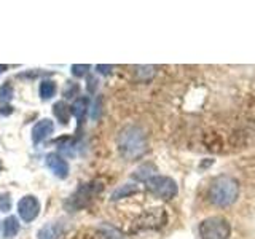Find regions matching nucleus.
<instances>
[{"instance_id": "7ed1b4c3", "label": "nucleus", "mask_w": 255, "mask_h": 239, "mask_svg": "<svg viewBox=\"0 0 255 239\" xmlns=\"http://www.w3.org/2000/svg\"><path fill=\"white\" fill-rule=\"evenodd\" d=\"M201 239H228L231 233V227L225 217H214L204 219L198 227Z\"/></svg>"}, {"instance_id": "cd10ccee", "label": "nucleus", "mask_w": 255, "mask_h": 239, "mask_svg": "<svg viewBox=\"0 0 255 239\" xmlns=\"http://www.w3.org/2000/svg\"><path fill=\"white\" fill-rule=\"evenodd\" d=\"M2 167H3V166H2V163H0V171H2Z\"/></svg>"}, {"instance_id": "5701e85b", "label": "nucleus", "mask_w": 255, "mask_h": 239, "mask_svg": "<svg viewBox=\"0 0 255 239\" xmlns=\"http://www.w3.org/2000/svg\"><path fill=\"white\" fill-rule=\"evenodd\" d=\"M101 104H102V99L101 98H98L96 99V102H94V106H93V112H91V117L96 120V118H99V115H101Z\"/></svg>"}, {"instance_id": "f257e3e1", "label": "nucleus", "mask_w": 255, "mask_h": 239, "mask_svg": "<svg viewBox=\"0 0 255 239\" xmlns=\"http://www.w3.org/2000/svg\"><path fill=\"white\" fill-rule=\"evenodd\" d=\"M147 134L137 124H128L118 132L117 147L118 153L126 161H134L145 155L147 151Z\"/></svg>"}, {"instance_id": "ddd939ff", "label": "nucleus", "mask_w": 255, "mask_h": 239, "mask_svg": "<svg viewBox=\"0 0 255 239\" xmlns=\"http://www.w3.org/2000/svg\"><path fill=\"white\" fill-rule=\"evenodd\" d=\"M139 191V187L134 185V183H125V185L118 187L114 193H112L110 199L112 201H118V199H123V198H129L132 195H135Z\"/></svg>"}, {"instance_id": "9b49d317", "label": "nucleus", "mask_w": 255, "mask_h": 239, "mask_svg": "<svg viewBox=\"0 0 255 239\" xmlns=\"http://www.w3.org/2000/svg\"><path fill=\"white\" fill-rule=\"evenodd\" d=\"M53 115L61 124H69L70 121V109L67 107V104L64 101H58L53 106Z\"/></svg>"}, {"instance_id": "f03ea898", "label": "nucleus", "mask_w": 255, "mask_h": 239, "mask_svg": "<svg viewBox=\"0 0 255 239\" xmlns=\"http://www.w3.org/2000/svg\"><path fill=\"white\" fill-rule=\"evenodd\" d=\"M209 201L217 207H230L239 198V182L231 175H217L207 190Z\"/></svg>"}, {"instance_id": "0eeeda50", "label": "nucleus", "mask_w": 255, "mask_h": 239, "mask_svg": "<svg viewBox=\"0 0 255 239\" xmlns=\"http://www.w3.org/2000/svg\"><path fill=\"white\" fill-rule=\"evenodd\" d=\"M18 214L24 222H32L37 219V215L40 214V203L34 195H27L21 198V201L18 203Z\"/></svg>"}, {"instance_id": "4468645a", "label": "nucleus", "mask_w": 255, "mask_h": 239, "mask_svg": "<svg viewBox=\"0 0 255 239\" xmlns=\"http://www.w3.org/2000/svg\"><path fill=\"white\" fill-rule=\"evenodd\" d=\"M156 74V67L155 66H137L134 69V77L137 82L140 83H147Z\"/></svg>"}, {"instance_id": "39448f33", "label": "nucleus", "mask_w": 255, "mask_h": 239, "mask_svg": "<svg viewBox=\"0 0 255 239\" xmlns=\"http://www.w3.org/2000/svg\"><path fill=\"white\" fill-rule=\"evenodd\" d=\"M147 190L156 198H161L164 201H169L179 193V187L174 179L166 175H153L147 180Z\"/></svg>"}, {"instance_id": "6e6552de", "label": "nucleus", "mask_w": 255, "mask_h": 239, "mask_svg": "<svg viewBox=\"0 0 255 239\" xmlns=\"http://www.w3.org/2000/svg\"><path fill=\"white\" fill-rule=\"evenodd\" d=\"M46 166L56 177L59 179H66L69 175V164L62 156H59L58 153H50L46 156Z\"/></svg>"}, {"instance_id": "423d86ee", "label": "nucleus", "mask_w": 255, "mask_h": 239, "mask_svg": "<svg viewBox=\"0 0 255 239\" xmlns=\"http://www.w3.org/2000/svg\"><path fill=\"white\" fill-rule=\"evenodd\" d=\"M167 217L164 209H148L143 214H140L137 219L134 220L132 231H140V230H158L166 223Z\"/></svg>"}, {"instance_id": "b1692460", "label": "nucleus", "mask_w": 255, "mask_h": 239, "mask_svg": "<svg viewBox=\"0 0 255 239\" xmlns=\"http://www.w3.org/2000/svg\"><path fill=\"white\" fill-rule=\"evenodd\" d=\"M96 88H98V80H96L94 77H88V91L94 93Z\"/></svg>"}, {"instance_id": "2eb2a0df", "label": "nucleus", "mask_w": 255, "mask_h": 239, "mask_svg": "<svg viewBox=\"0 0 255 239\" xmlns=\"http://www.w3.org/2000/svg\"><path fill=\"white\" fill-rule=\"evenodd\" d=\"M19 222H18V219L16 217H6L5 220H3V238L5 239H11V238H14L16 235L19 233Z\"/></svg>"}, {"instance_id": "dca6fc26", "label": "nucleus", "mask_w": 255, "mask_h": 239, "mask_svg": "<svg viewBox=\"0 0 255 239\" xmlns=\"http://www.w3.org/2000/svg\"><path fill=\"white\" fill-rule=\"evenodd\" d=\"M153 172H156V167L153 164H143L134 171L132 177L135 180H145L147 182L150 177H153Z\"/></svg>"}, {"instance_id": "aec40b11", "label": "nucleus", "mask_w": 255, "mask_h": 239, "mask_svg": "<svg viewBox=\"0 0 255 239\" xmlns=\"http://www.w3.org/2000/svg\"><path fill=\"white\" fill-rule=\"evenodd\" d=\"M78 90H80V86L74 82H67L66 86H64V96H66L67 99L70 98H74V96L78 94Z\"/></svg>"}, {"instance_id": "1a4fd4ad", "label": "nucleus", "mask_w": 255, "mask_h": 239, "mask_svg": "<svg viewBox=\"0 0 255 239\" xmlns=\"http://www.w3.org/2000/svg\"><path fill=\"white\" fill-rule=\"evenodd\" d=\"M53 131H54V124L51 120H48V118L40 120V121L32 127V140H34V143L43 142L50 137Z\"/></svg>"}, {"instance_id": "a211bd4d", "label": "nucleus", "mask_w": 255, "mask_h": 239, "mask_svg": "<svg viewBox=\"0 0 255 239\" xmlns=\"http://www.w3.org/2000/svg\"><path fill=\"white\" fill-rule=\"evenodd\" d=\"M99 231H101V236L104 239H125L122 231L117 230L115 227H112V225H101Z\"/></svg>"}, {"instance_id": "4be33fe9", "label": "nucleus", "mask_w": 255, "mask_h": 239, "mask_svg": "<svg viewBox=\"0 0 255 239\" xmlns=\"http://www.w3.org/2000/svg\"><path fill=\"white\" fill-rule=\"evenodd\" d=\"M88 70H90V66H78V64L72 66V74L75 77H85L88 74Z\"/></svg>"}, {"instance_id": "393cba45", "label": "nucleus", "mask_w": 255, "mask_h": 239, "mask_svg": "<svg viewBox=\"0 0 255 239\" xmlns=\"http://www.w3.org/2000/svg\"><path fill=\"white\" fill-rule=\"evenodd\" d=\"M112 69H114L112 66H101V64H99V66H96V70H98L99 74H104V75H109L112 72Z\"/></svg>"}, {"instance_id": "6ab92c4d", "label": "nucleus", "mask_w": 255, "mask_h": 239, "mask_svg": "<svg viewBox=\"0 0 255 239\" xmlns=\"http://www.w3.org/2000/svg\"><path fill=\"white\" fill-rule=\"evenodd\" d=\"M13 94H14V90H13L11 82H5L2 86H0V104L10 102L13 99Z\"/></svg>"}, {"instance_id": "bb28decb", "label": "nucleus", "mask_w": 255, "mask_h": 239, "mask_svg": "<svg viewBox=\"0 0 255 239\" xmlns=\"http://www.w3.org/2000/svg\"><path fill=\"white\" fill-rule=\"evenodd\" d=\"M5 69H6V66H0V72H5Z\"/></svg>"}, {"instance_id": "20e7f679", "label": "nucleus", "mask_w": 255, "mask_h": 239, "mask_svg": "<svg viewBox=\"0 0 255 239\" xmlns=\"http://www.w3.org/2000/svg\"><path fill=\"white\" fill-rule=\"evenodd\" d=\"M102 190V185L99 182H90V183H83V185H80L75 193H72L70 198L66 201V207L70 211V212H75V211H80L86 207L90 204L94 196L99 193Z\"/></svg>"}, {"instance_id": "f8f14e48", "label": "nucleus", "mask_w": 255, "mask_h": 239, "mask_svg": "<svg viewBox=\"0 0 255 239\" xmlns=\"http://www.w3.org/2000/svg\"><path fill=\"white\" fill-rule=\"evenodd\" d=\"M88 106H90V99H88V98H78V99L74 101V104H72L70 112L77 117L78 124L83 121V118L86 115V110H88Z\"/></svg>"}, {"instance_id": "9d476101", "label": "nucleus", "mask_w": 255, "mask_h": 239, "mask_svg": "<svg viewBox=\"0 0 255 239\" xmlns=\"http://www.w3.org/2000/svg\"><path fill=\"white\" fill-rule=\"evenodd\" d=\"M62 233V227L58 222H50L46 223L43 228L38 231V239H58Z\"/></svg>"}, {"instance_id": "a878e982", "label": "nucleus", "mask_w": 255, "mask_h": 239, "mask_svg": "<svg viewBox=\"0 0 255 239\" xmlns=\"http://www.w3.org/2000/svg\"><path fill=\"white\" fill-rule=\"evenodd\" d=\"M11 110H13V109H11L10 106H5V107L2 106V107H0V115H10V114H11Z\"/></svg>"}, {"instance_id": "f3484780", "label": "nucleus", "mask_w": 255, "mask_h": 239, "mask_svg": "<svg viewBox=\"0 0 255 239\" xmlns=\"http://www.w3.org/2000/svg\"><path fill=\"white\" fill-rule=\"evenodd\" d=\"M38 93H40V98H42L43 101L51 99L56 93V83L51 82V80H43V82L40 83Z\"/></svg>"}, {"instance_id": "412c9836", "label": "nucleus", "mask_w": 255, "mask_h": 239, "mask_svg": "<svg viewBox=\"0 0 255 239\" xmlns=\"http://www.w3.org/2000/svg\"><path fill=\"white\" fill-rule=\"evenodd\" d=\"M11 211V196L8 193H0V212Z\"/></svg>"}]
</instances>
